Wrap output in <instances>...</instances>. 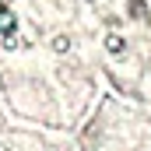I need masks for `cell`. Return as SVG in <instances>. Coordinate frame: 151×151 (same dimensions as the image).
I'll return each instance as SVG.
<instances>
[{
  "mask_svg": "<svg viewBox=\"0 0 151 151\" xmlns=\"http://www.w3.org/2000/svg\"><path fill=\"white\" fill-rule=\"evenodd\" d=\"M0 28H4L7 35H11V28H14V18H7V11H4V7H0Z\"/></svg>",
  "mask_w": 151,
  "mask_h": 151,
  "instance_id": "cell-1",
  "label": "cell"
}]
</instances>
